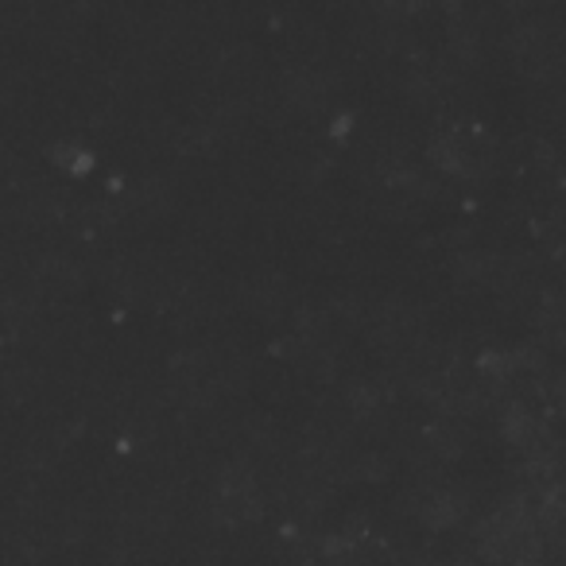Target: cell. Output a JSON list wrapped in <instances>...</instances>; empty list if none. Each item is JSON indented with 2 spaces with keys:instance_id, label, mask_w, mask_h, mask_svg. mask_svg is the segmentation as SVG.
<instances>
[{
  "instance_id": "2",
  "label": "cell",
  "mask_w": 566,
  "mask_h": 566,
  "mask_svg": "<svg viewBox=\"0 0 566 566\" xmlns=\"http://www.w3.org/2000/svg\"><path fill=\"white\" fill-rule=\"evenodd\" d=\"M558 63V40L543 32H527L520 40V66L532 74H547Z\"/></svg>"
},
{
  "instance_id": "1",
  "label": "cell",
  "mask_w": 566,
  "mask_h": 566,
  "mask_svg": "<svg viewBox=\"0 0 566 566\" xmlns=\"http://www.w3.org/2000/svg\"><path fill=\"white\" fill-rule=\"evenodd\" d=\"M434 156L447 171L454 175H473L485 167L489 159V140L478 133V128H450L439 144H434Z\"/></svg>"
},
{
  "instance_id": "3",
  "label": "cell",
  "mask_w": 566,
  "mask_h": 566,
  "mask_svg": "<svg viewBox=\"0 0 566 566\" xmlns=\"http://www.w3.org/2000/svg\"><path fill=\"white\" fill-rule=\"evenodd\" d=\"M55 159H59V167H66V171H74V175H82L90 164H94L90 156H82V148H59Z\"/></svg>"
}]
</instances>
